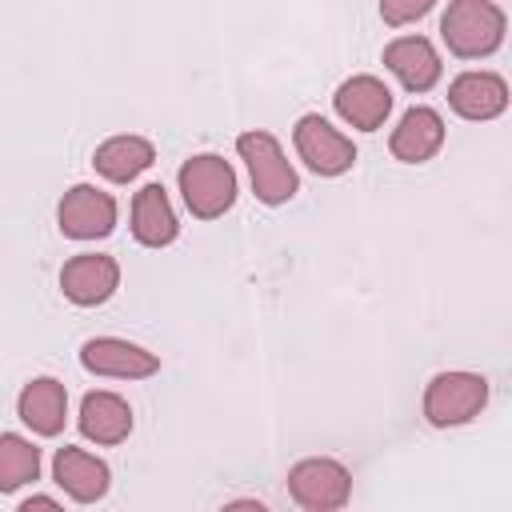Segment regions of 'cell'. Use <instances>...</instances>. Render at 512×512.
<instances>
[{
	"mask_svg": "<svg viewBox=\"0 0 512 512\" xmlns=\"http://www.w3.org/2000/svg\"><path fill=\"white\" fill-rule=\"evenodd\" d=\"M292 144H296V156L316 172V176H344L352 164H356V144L332 128L320 112H308L296 120L292 128Z\"/></svg>",
	"mask_w": 512,
	"mask_h": 512,
	"instance_id": "obj_6",
	"label": "cell"
},
{
	"mask_svg": "<svg viewBox=\"0 0 512 512\" xmlns=\"http://www.w3.org/2000/svg\"><path fill=\"white\" fill-rule=\"evenodd\" d=\"M508 16L496 0H448V12L440 20V36L452 56L480 60L492 56L504 44Z\"/></svg>",
	"mask_w": 512,
	"mask_h": 512,
	"instance_id": "obj_1",
	"label": "cell"
},
{
	"mask_svg": "<svg viewBox=\"0 0 512 512\" xmlns=\"http://www.w3.org/2000/svg\"><path fill=\"white\" fill-rule=\"evenodd\" d=\"M384 64L388 72L408 88V92H428L440 80V56L424 36H396L384 48Z\"/></svg>",
	"mask_w": 512,
	"mask_h": 512,
	"instance_id": "obj_15",
	"label": "cell"
},
{
	"mask_svg": "<svg viewBox=\"0 0 512 512\" xmlns=\"http://www.w3.org/2000/svg\"><path fill=\"white\" fill-rule=\"evenodd\" d=\"M180 180V192H184V204L196 220H216L224 216L232 204H236V172L224 156L216 152H200V156H188L176 172Z\"/></svg>",
	"mask_w": 512,
	"mask_h": 512,
	"instance_id": "obj_3",
	"label": "cell"
},
{
	"mask_svg": "<svg viewBox=\"0 0 512 512\" xmlns=\"http://www.w3.org/2000/svg\"><path fill=\"white\" fill-rule=\"evenodd\" d=\"M52 480H56V484L64 488V496H72L76 504H96V500L108 492L112 472H108V464H104L100 456L64 444V448L52 456Z\"/></svg>",
	"mask_w": 512,
	"mask_h": 512,
	"instance_id": "obj_12",
	"label": "cell"
},
{
	"mask_svg": "<svg viewBox=\"0 0 512 512\" xmlns=\"http://www.w3.org/2000/svg\"><path fill=\"white\" fill-rule=\"evenodd\" d=\"M80 364L92 372V376H112V380H144L160 368L156 352L132 344V340H120V336H92L84 340L80 348Z\"/></svg>",
	"mask_w": 512,
	"mask_h": 512,
	"instance_id": "obj_9",
	"label": "cell"
},
{
	"mask_svg": "<svg viewBox=\"0 0 512 512\" xmlns=\"http://www.w3.org/2000/svg\"><path fill=\"white\" fill-rule=\"evenodd\" d=\"M448 104L464 120H496L508 108V84L496 72H460L448 84Z\"/></svg>",
	"mask_w": 512,
	"mask_h": 512,
	"instance_id": "obj_14",
	"label": "cell"
},
{
	"mask_svg": "<svg viewBox=\"0 0 512 512\" xmlns=\"http://www.w3.org/2000/svg\"><path fill=\"white\" fill-rule=\"evenodd\" d=\"M288 492L304 512H336L352 496V472L332 456H308L292 464Z\"/></svg>",
	"mask_w": 512,
	"mask_h": 512,
	"instance_id": "obj_5",
	"label": "cell"
},
{
	"mask_svg": "<svg viewBox=\"0 0 512 512\" xmlns=\"http://www.w3.org/2000/svg\"><path fill=\"white\" fill-rule=\"evenodd\" d=\"M440 144H444V120H440V112L428 108V104H412V108L400 116V124L392 128V136H388L392 156L404 160V164H424V160H432V156L440 152Z\"/></svg>",
	"mask_w": 512,
	"mask_h": 512,
	"instance_id": "obj_11",
	"label": "cell"
},
{
	"mask_svg": "<svg viewBox=\"0 0 512 512\" xmlns=\"http://www.w3.org/2000/svg\"><path fill=\"white\" fill-rule=\"evenodd\" d=\"M16 416L36 432V436H60L68 420V392L56 376H36L20 388L16 396Z\"/></svg>",
	"mask_w": 512,
	"mask_h": 512,
	"instance_id": "obj_13",
	"label": "cell"
},
{
	"mask_svg": "<svg viewBox=\"0 0 512 512\" xmlns=\"http://www.w3.org/2000/svg\"><path fill=\"white\" fill-rule=\"evenodd\" d=\"M120 288V264L104 252H80L60 268V292L76 308H96Z\"/></svg>",
	"mask_w": 512,
	"mask_h": 512,
	"instance_id": "obj_8",
	"label": "cell"
},
{
	"mask_svg": "<svg viewBox=\"0 0 512 512\" xmlns=\"http://www.w3.org/2000/svg\"><path fill=\"white\" fill-rule=\"evenodd\" d=\"M32 508H56V500H52V496H28V500L20 504V512H32Z\"/></svg>",
	"mask_w": 512,
	"mask_h": 512,
	"instance_id": "obj_21",
	"label": "cell"
},
{
	"mask_svg": "<svg viewBox=\"0 0 512 512\" xmlns=\"http://www.w3.org/2000/svg\"><path fill=\"white\" fill-rule=\"evenodd\" d=\"M432 4H436V0H380V20H384L388 28H404V24L420 20V16H428Z\"/></svg>",
	"mask_w": 512,
	"mask_h": 512,
	"instance_id": "obj_20",
	"label": "cell"
},
{
	"mask_svg": "<svg viewBox=\"0 0 512 512\" xmlns=\"http://www.w3.org/2000/svg\"><path fill=\"white\" fill-rule=\"evenodd\" d=\"M236 152L240 160L248 164V176H252V192L260 204L276 208V204H288L296 192H300V176L296 168L288 164L280 140L264 128H252V132H240L236 136Z\"/></svg>",
	"mask_w": 512,
	"mask_h": 512,
	"instance_id": "obj_2",
	"label": "cell"
},
{
	"mask_svg": "<svg viewBox=\"0 0 512 512\" xmlns=\"http://www.w3.org/2000/svg\"><path fill=\"white\" fill-rule=\"evenodd\" d=\"M56 220L68 240H100L116 228V200L96 184H72L60 196Z\"/></svg>",
	"mask_w": 512,
	"mask_h": 512,
	"instance_id": "obj_7",
	"label": "cell"
},
{
	"mask_svg": "<svg viewBox=\"0 0 512 512\" xmlns=\"http://www.w3.org/2000/svg\"><path fill=\"white\" fill-rule=\"evenodd\" d=\"M132 236L144 248H168L180 236V220L176 208L164 192V184H144L132 200Z\"/></svg>",
	"mask_w": 512,
	"mask_h": 512,
	"instance_id": "obj_16",
	"label": "cell"
},
{
	"mask_svg": "<svg viewBox=\"0 0 512 512\" xmlns=\"http://www.w3.org/2000/svg\"><path fill=\"white\" fill-rule=\"evenodd\" d=\"M332 108H336V116L344 124H352L360 132H376L392 112V92L376 76H352V80H344L336 88Z\"/></svg>",
	"mask_w": 512,
	"mask_h": 512,
	"instance_id": "obj_10",
	"label": "cell"
},
{
	"mask_svg": "<svg viewBox=\"0 0 512 512\" xmlns=\"http://www.w3.org/2000/svg\"><path fill=\"white\" fill-rule=\"evenodd\" d=\"M488 404V380L480 372H440L424 388V420L432 428H460Z\"/></svg>",
	"mask_w": 512,
	"mask_h": 512,
	"instance_id": "obj_4",
	"label": "cell"
},
{
	"mask_svg": "<svg viewBox=\"0 0 512 512\" xmlns=\"http://www.w3.org/2000/svg\"><path fill=\"white\" fill-rule=\"evenodd\" d=\"M152 160H156L152 140L132 136V132H128V136H108V140L92 152V168H96L104 180H112V184L136 180Z\"/></svg>",
	"mask_w": 512,
	"mask_h": 512,
	"instance_id": "obj_18",
	"label": "cell"
},
{
	"mask_svg": "<svg viewBox=\"0 0 512 512\" xmlns=\"http://www.w3.org/2000/svg\"><path fill=\"white\" fill-rule=\"evenodd\" d=\"M40 476V448L16 432H0V492H16Z\"/></svg>",
	"mask_w": 512,
	"mask_h": 512,
	"instance_id": "obj_19",
	"label": "cell"
},
{
	"mask_svg": "<svg viewBox=\"0 0 512 512\" xmlns=\"http://www.w3.org/2000/svg\"><path fill=\"white\" fill-rule=\"evenodd\" d=\"M76 424H80L84 440L112 448V444L128 440V432H132V408H128V400L116 396V392H88V396L80 400Z\"/></svg>",
	"mask_w": 512,
	"mask_h": 512,
	"instance_id": "obj_17",
	"label": "cell"
}]
</instances>
